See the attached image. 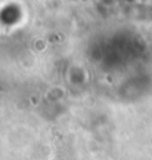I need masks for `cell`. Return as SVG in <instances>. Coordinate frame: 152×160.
<instances>
[{
    "label": "cell",
    "mask_w": 152,
    "mask_h": 160,
    "mask_svg": "<svg viewBox=\"0 0 152 160\" xmlns=\"http://www.w3.org/2000/svg\"><path fill=\"white\" fill-rule=\"evenodd\" d=\"M130 2H131V0H130Z\"/></svg>",
    "instance_id": "obj_1"
}]
</instances>
